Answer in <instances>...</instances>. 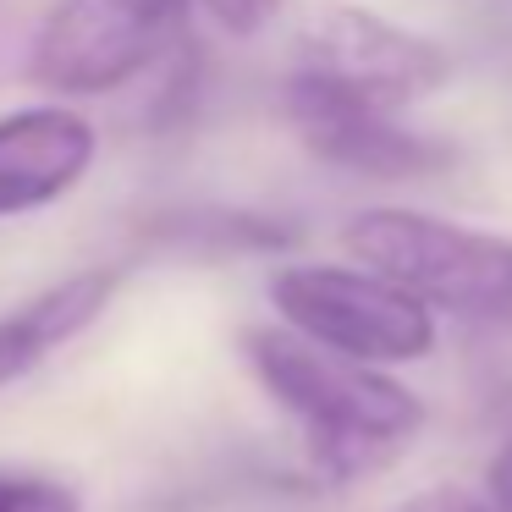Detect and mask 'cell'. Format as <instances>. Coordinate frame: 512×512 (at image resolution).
Listing matches in <instances>:
<instances>
[{"instance_id": "1", "label": "cell", "mask_w": 512, "mask_h": 512, "mask_svg": "<svg viewBox=\"0 0 512 512\" xmlns=\"http://www.w3.org/2000/svg\"><path fill=\"white\" fill-rule=\"evenodd\" d=\"M243 353L259 386L303 424L325 479H358L391 463L424 424V402L402 380L320 353L281 325L248 331Z\"/></svg>"}, {"instance_id": "2", "label": "cell", "mask_w": 512, "mask_h": 512, "mask_svg": "<svg viewBox=\"0 0 512 512\" xmlns=\"http://www.w3.org/2000/svg\"><path fill=\"white\" fill-rule=\"evenodd\" d=\"M347 248L424 309L512 320V243L496 232L424 210H364L347 226Z\"/></svg>"}, {"instance_id": "3", "label": "cell", "mask_w": 512, "mask_h": 512, "mask_svg": "<svg viewBox=\"0 0 512 512\" xmlns=\"http://www.w3.org/2000/svg\"><path fill=\"white\" fill-rule=\"evenodd\" d=\"M270 303L287 325L320 353L347 364H413L435 347V320L424 303L380 281L375 270L342 265H292L270 281Z\"/></svg>"}, {"instance_id": "4", "label": "cell", "mask_w": 512, "mask_h": 512, "mask_svg": "<svg viewBox=\"0 0 512 512\" xmlns=\"http://www.w3.org/2000/svg\"><path fill=\"white\" fill-rule=\"evenodd\" d=\"M188 34V0H56L34 34L28 78L50 94H111Z\"/></svg>"}, {"instance_id": "5", "label": "cell", "mask_w": 512, "mask_h": 512, "mask_svg": "<svg viewBox=\"0 0 512 512\" xmlns=\"http://www.w3.org/2000/svg\"><path fill=\"white\" fill-rule=\"evenodd\" d=\"M303 78L331 83V89L353 94L369 105H397L430 94L446 78V56L441 45H430L424 34L391 23L380 12L347 6V0H325L303 17L298 28V67Z\"/></svg>"}, {"instance_id": "6", "label": "cell", "mask_w": 512, "mask_h": 512, "mask_svg": "<svg viewBox=\"0 0 512 512\" xmlns=\"http://www.w3.org/2000/svg\"><path fill=\"white\" fill-rule=\"evenodd\" d=\"M281 105H287L292 127L303 133V144L314 155L342 171H358V177L413 182V177H435V171L452 166V149L413 133L408 122H397V111L353 100V94L331 89V83H314L303 72L287 78Z\"/></svg>"}, {"instance_id": "7", "label": "cell", "mask_w": 512, "mask_h": 512, "mask_svg": "<svg viewBox=\"0 0 512 512\" xmlns=\"http://www.w3.org/2000/svg\"><path fill=\"white\" fill-rule=\"evenodd\" d=\"M94 127L67 105L0 116V221L56 204L94 166Z\"/></svg>"}, {"instance_id": "8", "label": "cell", "mask_w": 512, "mask_h": 512, "mask_svg": "<svg viewBox=\"0 0 512 512\" xmlns=\"http://www.w3.org/2000/svg\"><path fill=\"white\" fill-rule=\"evenodd\" d=\"M111 292H116L111 270H78V276L45 287L39 298H28L23 309L0 314V386L23 380L61 342H72L83 325H94V314L111 303Z\"/></svg>"}, {"instance_id": "9", "label": "cell", "mask_w": 512, "mask_h": 512, "mask_svg": "<svg viewBox=\"0 0 512 512\" xmlns=\"http://www.w3.org/2000/svg\"><path fill=\"white\" fill-rule=\"evenodd\" d=\"M155 243L177 254H270L287 248L292 232L248 210H171L166 221H155Z\"/></svg>"}, {"instance_id": "10", "label": "cell", "mask_w": 512, "mask_h": 512, "mask_svg": "<svg viewBox=\"0 0 512 512\" xmlns=\"http://www.w3.org/2000/svg\"><path fill=\"white\" fill-rule=\"evenodd\" d=\"M0 512H83V496L56 474L0 463Z\"/></svg>"}, {"instance_id": "11", "label": "cell", "mask_w": 512, "mask_h": 512, "mask_svg": "<svg viewBox=\"0 0 512 512\" xmlns=\"http://www.w3.org/2000/svg\"><path fill=\"white\" fill-rule=\"evenodd\" d=\"M204 6H210V17L226 34H259V28L276 17L281 0H204Z\"/></svg>"}, {"instance_id": "12", "label": "cell", "mask_w": 512, "mask_h": 512, "mask_svg": "<svg viewBox=\"0 0 512 512\" xmlns=\"http://www.w3.org/2000/svg\"><path fill=\"white\" fill-rule=\"evenodd\" d=\"M397 512H485V501H474L468 490L441 485V490H419V496H413V501H402Z\"/></svg>"}, {"instance_id": "13", "label": "cell", "mask_w": 512, "mask_h": 512, "mask_svg": "<svg viewBox=\"0 0 512 512\" xmlns=\"http://www.w3.org/2000/svg\"><path fill=\"white\" fill-rule=\"evenodd\" d=\"M485 512H512V435L501 441L496 463H490V507Z\"/></svg>"}]
</instances>
